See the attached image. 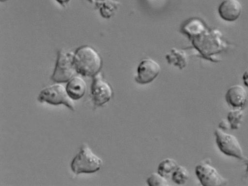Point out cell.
Here are the masks:
<instances>
[{"label": "cell", "mask_w": 248, "mask_h": 186, "mask_svg": "<svg viewBox=\"0 0 248 186\" xmlns=\"http://www.w3.org/2000/svg\"><path fill=\"white\" fill-rule=\"evenodd\" d=\"M189 38L200 54L212 61V55L220 52L226 48L221 32L217 29L208 30L206 26Z\"/></svg>", "instance_id": "1"}, {"label": "cell", "mask_w": 248, "mask_h": 186, "mask_svg": "<svg viewBox=\"0 0 248 186\" xmlns=\"http://www.w3.org/2000/svg\"><path fill=\"white\" fill-rule=\"evenodd\" d=\"M74 63L77 72L84 76L93 77L99 73L102 66V58L99 53L88 45L76 50Z\"/></svg>", "instance_id": "2"}, {"label": "cell", "mask_w": 248, "mask_h": 186, "mask_svg": "<svg viewBox=\"0 0 248 186\" xmlns=\"http://www.w3.org/2000/svg\"><path fill=\"white\" fill-rule=\"evenodd\" d=\"M102 163V159L95 154L87 145L84 144L73 158L71 168L76 174L93 173L100 169Z\"/></svg>", "instance_id": "3"}, {"label": "cell", "mask_w": 248, "mask_h": 186, "mask_svg": "<svg viewBox=\"0 0 248 186\" xmlns=\"http://www.w3.org/2000/svg\"><path fill=\"white\" fill-rule=\"evenodd\" d=\"M74 53L59 51L51 79L58 83L70 81L77 72L74 63Z\"/></svg>", "instance_id": "4"}, {"label": "cell", "mask_w": 248, "mask_h": 186, "mask_svg": "<svg viewBox=\"0 0 248 186\" xmlns=\"http://www.w3.org/2000/svg\"><path fill=\"white\" fill-rule=\"evenodd\" d=\"M215 135L217 145L223 153L241 160L245 159L240 143L234 135L219 128L215 130Z\"/></svg>", "instance_id": "5"}, {"label": "cell", "mask_w": 248, "mask_h": 186, "mask_svg": "<svg viewBox=\"0 0 248 186\" xmlns=\"http://www.w3.org/2000/svg\"><path fill=\"white\" fill-rule=\"evenodd\" d=\"M38 100L54 105L63 104L70 109L74 110V103L68 96L66 88L61 85L55 84L43 89L38 97Z\"/></svg>", "instance_id": "6"}, {"label": "cell", "mask_w": 248, "mask_h": 186, "mask_svg": "<svg viewBox=\"0 0 248 186\" xmlns=\"http://www.w3.org/2000/svg\"><path fill=\"white\" fill-rule=\"evenodd\" d=\"M195 174L203 186H222L228 183L217 169L207 163L198 165L195 167Z\"/></svg>", "instance_id": "7"}, {"label": "cell", "mask_w": 248, "mask_h": 186, "mask_svg": "<svg viewBox=\"0 0 248 186\" xmlns=\"http://www.w3.org/2000/svg\"><path fill=\"white\" fill-rule=\"evenodd\" d=\"M91 85V95L95 105L100 106L108 102L112 96L110 85L98 73L93 77Z\"/></svg>", "instance_id": "8"}, {"label": "cell", "mask_w": 248, "mask_h": 186, "mask_svg": "<svg viewBox=\"0 0 248 186\" xmlns=\"http://www.w3.org/2000/svg\"><path fill=\"white\" fill-rule=\"evenodd\" d=\"M160 71V67L156 61L150 58L143 59L137 68L135 80L141 85L150 83L158 76Z\"/></svg>", "instance_id": "9"}, {"label": "cell", "mask_w": 248, "mask_h": 186, "mask_svg": "<svg viewBox=\"0 0 248 186\" xmlns=\"http://www.w3.org/2000/svg\"><path fill=\"white\" fill-rule=\"evenodd\" d=\"M217 11L223 20L233 22L241 16L242 6L238 0H223L218 6Z\"/></svg>", "instance_id": "10"}, {"label": "cell", "mask_w": 248, "mask_h": 186, "mask_svg": "<svg viewBox=\"0 0 248 186\" xmlns=\"http://www.w3.org/2000/svg\"><path fill=\"white\" fill-rule=\"evenodd\" d=\"M248 95L245 88L240 85L230 86L225 94L227 103L233 108H242L247 103Z\"/></svg>", "instance_id": "11"}, {"label": "cell", "mask_w": 248, "mask_h": 186, "mask_svg": "<svg viewBox=\"0 0 248 186\" xmlns=\"http://www.w3.org/2000/svg\"><path fill=\"white\" fill-rule=\"evenodd\" d=\"M66 90L69 97L74 100L81 98L86 90V84L80 77H73L67 84Z\"/></svg>", "instance_id": "12"}, {"label": "cell", "mask_w": 248, "mask_h": 186, "mask_svg": "<svg viewBox=\"0 0 248 186\" xmlns=\"http://www.w3.org/2000/svg\"><path fill=\"white\" fill-rule=\"evenodd\" d=\"M166 58L169 64L180 69L185 68L187 65V56L184 50L173 48L166 54Z\"/></svg>", "instance_id": "13"}, {"label": "cell", "mask_w": 248, "mask_h": 186, "mask_svg": "<svg viewBox=\"0 0 248 186\" xmlns=\"http://www.w3.org/2000/svg\"><path fill=\"white\" fill-rule=\"evenodd\" d=\"M98 4L100 15L105 18L112 17L121 5L120 2L115 0H104Z\"/></svg>", "instance_id": "14"}, {"label": "cell", "mask_w": 248, "mask_h": 186, "mask_svg": "<svg viewBox=\"0 0 248 186\" xmlns=\"http://www.w3.org/2000/svg\"><path fill=\"white\" fill-rule=\"evenodd\" d=\"M244 112L242 108H237L230 110L227 115L231 128L233 130L238 129L241 125L244 118Z\"/></svg>", "instance_id": "15"}, {"label": "cell", "mask_w": 248, "mask_h": 186, "mask_svg": "<svg viewBox=\"0 0 248 186\" xmlns=\"http://www.w3.org/2000/svg\"><path fill=\"white\" fill-rule=\"evenodd\" d=\"M178 165L173 159L167 158L162 160L157 167V172L166 177L172 173Z\"/></svg>", "instance_id": "16"}, {"label": "cell", "mask_w": 248, "mask_h": 186, "mask_svg": "<svg viewBox=\"0 0 248 186\" xmlns=\"http://www.w3.org/2000/svg\"><path fill=\"white\" fill-rule=\"evenodd\" d=\"M189 177V174L187 169L180 165L171 173L172 181L177 185L185 184L188 180Z\"/></svg>", "instance_id": "17"}, {"label": "cell", "mask_w": 248, "mask_h": 186, "mask_svg": "<svg viewBox=\"0 0 248 186\" xmlns=\"http://www.w3.org/2000/svg\"><path fill=\"white\" fill-rule=\"evenodd\" d=\"M146 182L149 186H166L169 183L166 177L157 172L152 173L147 178Z\"/></svg>", "instance_id": "18"}, {"label": "cell", "mask_w": 248, "mask_h": 186, "mask_svg": "<svg viewBox=\"0 0 248 186\" xmlns=\"http://www.w3.org/2000/svg\"><path fill=\"white\" fill-rule=\"evenodd\" d=\"M218 127L219 129L224 131L231 128V126L228 119H223L219 122Z\"/></svg>", "instance_id": "19"}, {"label": "cell", "mask_w": 248, "mask_h": 186, "mask_svg": "<svg viewBox=\"0 0 248 186\" xmlns=\"http://www.w3.org/2000/svg\"><path fill=\"white\" fill-rule=\"evenodd\" d=\"M242 80L244 85L248 87V68H247L244 72L242 75Z\"/></svg>", "instance_id": "20"}, {"label": "cell", "mask_w": 248, "mask_h": 186, "mask_svg": "<svg viewBox=\"0 0 248 186\" xmlns=\"http://www.w3.org/2000/svg\"><path fill=\"white\" fill-rule=\"evenodd\" d=\"M57 2L61 5H64L68 2L70 0H56Z\"/></svg>", "instance_id": "21"}, {"label": "cell", "mask_w": 248, "mask_h": 186, "mask_svg": "<svg viewBox=\"0 0 248 186\" xmlns=\"http://www.w3.org/2000/svg\"><path fill=\"white\" fill-rule=\"evenodd\" d=\"M246 165H247V169H246V173L247 174H248V160H247V162H246Z\"/></svg>", "instance_id": "22"}, {"label": "cell", "mask_w": 248, "mask_h": 186, "mask_svg": "<svg viewBox=\"0 0 248 186\" xmlns=\"http://www.w3.org/2000/svg\"><path fill=\"white\" fill-rule=\"evenodd\" d=\"M98 0V1H99V2H101V1H104V0Z\"/></svg>", "instance_id": "23"}, {"label": "cell", "mask_w": 248, "mask_h": 186, "mask_svg": "<svg viewBox=\"0 0 248 186\" xmlns=\"http://www.w3.org/2000/svg\"><path fill=\"white\" fill-rule=\"evenodd\" d=\"M7 0H0L1 1H6Z\"/></svg>", "instance_id": "24"}]
</instances>
